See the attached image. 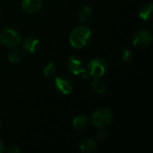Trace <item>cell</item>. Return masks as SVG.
Listing matches in <instances>:
<instances>
[{
	"label": "cell",
	"instance_id": "2",
	"mask_svg": "<svg viewBox=\"0 0 153 153\" xmlns=\"http://www.w3.org/2000/svg\"><path fill=\"white\" fill-rule=\"evenodd\" d=\"M21 35L12 28L5 27L0 30V42L7 48H14L21 42Z\"/></svg>",
	"mask_w": 153,
	"mask_h": 153
},
{
	"label": "cell",
	"instance_id": "3",
	"mask_svg": "<svg viewBox=\"0 0 153 153\" xmlns=\"http://www.w3.org/2000/svg\"><path fill=\"white\" fill-rule=\"evenodd\" d=\"M112 121V113L108 108L97 109L91 116V123L94 126L103 128L108 126Z\"/></svg>",
	"mask_w": 153,
	"mask_h": 153
},
{
	"label": "cell",
	"instance_id": "13",
	"mask_svg": "<svg viewBox=\"0 0 153 153\" xmlns=\"http://www.w3.org/2000/svg\"><path fill=\"white\" fill-rule=\"evenodd\" d=\"M91 15V9L88 5H84L81 8L79 12V21L82 23L88 22Z\"/></svg>",
	"mask_w": 153,
	"mask_h": 153
},
{
	"label": "cell",
	"instance_id": "19",
	"mask_svg": "<svg viewBox=\"0 0 153 153\" xmlns=\"http://www.w3.org/2000/svg\"><path fill=\"white\" fill-rule=\"evenodd\" d=\"M6 152L8 153H18L20 152V150L18 149L17 146L13 145V146H10V147L6 150Z\"/></svg>",
	"mask_w": 153,
	"mask_h": 153
},
{
	"label": "cell",
	"instance_id": "21",
	"mask_svg": "<svg viewBox=\"0 0 153 153\" xmlns=\"http://www.w3.org/2000/svg\"><path fill=\"white\" fill-rule=\"evenodd\" d=\"M1 128H2V123H1V121H0V130H1Z\"/></svg>",
	"mask_w": 153,
	"mask_h": 153
},
{
	"label": "cell",
	"instance_id": "20",
	"mask_svg": "<svg viewBox=\"0 0 153 153\" xmlns=\"http://www.w3.org/2000/svg\"><path fill=\"white\" fill-rule=\"evenodd\" d=\"M3 151H4V143L0 141V153L3 152Z\"/></svg>",
	"mask_w": 153,
	"mask_h": 153
},
{
	"label": "cell",
	"instance_id": "17",
	"mask_svg": "<svg viewBox=\"0 0 153 153\" xmlns=\"http://www.w3.org/2000/svg\"><path fill=\"white\" fill-rule=\"evenodd\" d=\"M133 57V55H132V52L127 49V48H124L122 50V54H121V58L124 62H128L131 60V58Z\"/></svg>",
	"mask_w": 153,
	"mask_h": 153
},
{
	"label": "cell",
	"instance_id": "18",
	"mask_svg": "<svg viewBox=\"0 0 153 153\" xmlns=\"http://www.w3.org/2000/svg\"><path fill=\"white\" fill-rule=\"evenodd\" d=\"M96 139L99 142H106L108 139V134L107 133V131H100V133H98Z\"/></svg>",
	"mask_w": 153,
	"mask_h": 153
},
{
	"label": "cell",
	"instance_id": "10",
	"mask_svg": "<svg viewBox=\"0 0 153 153\" xmlns=\"http://www.w3.org/2000/svg\"><path fill=\"white\" fill-rule=\"evenodd\" d=\"M97 149L96 142L91 138L82 140L80 143V150L83 152H93Z\"/></svg>",
	"mask_w": 153,
	"mask_h": 153
},
{
	"label": "cell",
	"instance_id": "8",
	"mask_svg": "<svg viewBox=\"0 0 153 153\" xmlns=\"http://www.w3.org/2000/svg\"><path fill=\"white\" fill-rule=\"evenodd\" d=\"M42 0H22V8L28 13H34L42 8Z\"/></svg>",
	"mask_w": 153,
	"mask_h": 153
},
{
	"label": "cell",
	"instance_id": "4",
	"mask_svg": "<svg viewBox=\"0 0 153 153\" xmlns=\"http://www.w3.org/2000/svg\"><path fill=\"white\" fill-rule=\"evenodd\" d=\"M107 61L102 57H94L88 65L89 74L94 78H100L103 76L107 71Z\"/></svg>",
	"mask_w": 153,
	"mask_h": 153
},
{
	"label": "cell",
	"instance_id": "6",
	"mask_svg": "<svg viewBox=\"0 0 153 153\" xmlns=\"http://www.w3.org/2000/svg\"><path fill=\"white\" fill-rule=\"evenodd\" d=\"M152 41V34L145 30H142L137 31L134 37H133V44L134 47L139 48H147Z\"/></svg>",
	"mask_w": 153,
	"mask_h": 153
},
{
	"label": "cell",
	"instance_id": "12",
	"mask_svg": "<svg viewBox=\"0 0 153 153\" xmlns=\"http://www.w3.org/2000/svg\"><path fill=\"white\" fill-rule=\"evenodd\" d=\"M88 125V119L85 116H77L73 120V126L76 130H83Z\"/></svg>",
	"mask_w": 153,
	"mask_h": 153
},
{
	"label": "cell",
	"instance_id": "11",
	"mask_svg": "<svg viewBox=\"0 0 153 153\" xmlns=\"http://www.w3.org/2000/svg\"><path fill=\"white\" fill-rule=\"evenodd\" d=\"M152 3L145 4L141 8L140 12H139V15H140L141 19H143V20H144V21L150 20L151 17H152Z\"/></svg>",
	"mask_w": 153,
	"mask_h": 153
},
{
	"label": "cell",
	"instance_id": "15",
	"mask_svg": "<svg viewBox=\"0 0 153 153\" xmlns=\"http://www.w3.org/2000/svg\"><path fill=\"white\" fill-rule=\"evenodd\" d=\"M8 59L12 63H19L22 59V55H21L20 49L13 48L12 51H10L8 54Z\"/></svg>",
	"mask_w": 153,
	"mask_h": 153
},
{
	"label": "cell",
	"instance_id": "7",
	"mask_svg": "<svg viewBox=\"0 0 153 153\" xmlns=\"http://www.w3.org/2000/svg\"><path fill=\"white\" fill-rule=\"evenodd\" d=\"M56 89L65 95L70 94L74 90V83L72 80L65 76H59L55 79Z\"/></svg>",
	"mask_w": 153,
	"mask_h": 153
},
{
	"label": "cell",
	"instance_id": "1",
	"mask_svg": "<svg viewBox=\"0 0 153 153\" xmlns=\"http://www.w3.org/2000/svg\"><path fill=\"white\" fill-rule=\"evenodd\" d=\"M91 36V30L89 27L78 26L71 32L69 41L72 47L75 48H82L90 43Z\"/></svg>",
	"mask_w": 153,
	"mask_h": 153
},
{
	"label": "cell",
	"instance_id": "14",
	"mask_svg": "<svg viewBox=\"0 0 153 153\" xmlns=\"http://www.w3.org/2000/svg\"><path fill=\"white\" fill-rule=\"evenodd\" d=\"M91 88H92V90L94 91H96L97 93H100V94L104 93L106 91V89H107L105 83L101 80H100L99 78H95L92 81V82H91Z\"/></svg>",
	"mask_w": 153,
	"mask_h": 153
},
{
	"label": "cell",
	"instance_id": "9",
	"mask_svg": "<svg viewBox=\"0 0 153 153\" xmlns=\"http://www.w3.org/2000/svg\"><path fill=\"white\" fill-rule=\"evenodd\" d=\"M39 41L35 37H28L23 42V48L30 53H35L39 48Z\"/></svg>",
	"mask_w": 153,
	"mask_h": 153
},
{
	"label": "cell",
	"instance_id": "16",
	"mask_svg": "<svg viewBox=\"0 0 153 153\" xmlns=\"http://www.w3.org/2000/svg\"><path fill=\"white\" fill-rule=\"evenodd\" d=\"M44 75L46 77H52L56 74V67L55 65V64L53 63H49L45 68H44Z\"/></svg>",
	"mask_w": 153,
	"mask_h": 153
},
{
	"label": "cell",
	"instance_id": "5",
	"mask_svg": "<svg viewBox=\"0 0 153 153\" xmlns=\"http://www.w3.org/2000/svg\"><path fill=\"white\" fill-rule=\"evenodd\" d=\"M82 66V62L81 58L78 57L77 56H71L69 57L67 62L68 70L75 75H81L82 78H88L90 74L87 73L85 69H83Z\"/></svg>",
	"mask_w": 153,
	"mask_h": 153
}]
</instances>
